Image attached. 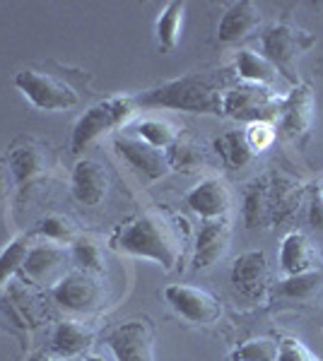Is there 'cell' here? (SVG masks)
I'll return each instance as SVG.
<instances>
[{"label": "cell", "mask_w": 323, "mask_h": 361, "mask_svg": "<svg viewBox=\"0 0 323 361\" xmlns=\"http://www.w3.org/2000/svg\"><path fill=\"white\" fill-rule=\"evenodd\" d=\"M184 13H186V3H167L164 10L157 17V25H155V34H157V44L164 54L174 51L176 46L181 42V27H184Z\"/></svg>", "instance_id": "25"}, {"label": "cell", "mask_w": 323, "mask_h": 361, "mask_svg": "<svg viewBox=\"0 0 323 361\" xmlns=\"http://www.w3.org/2000/svg\"><path fill=\"white\" fill-rule=\"evenodd\" d=\"M316 44V37L304 29H299L290 22L283 25L270 27L263 34V56L273 63V68L278 73H283L292 85H299V75H297V63L311 46Z\"/></svg>", "instance_id": "6"}, {"label": "cell", "mask_w": 323, "mask_h": 361, "mask_svg": "<svg viewBox=\"0 0 323 361\" xmlns=\"http://www.w3.org/2000/svg\"><path fill=\"white\" fill-rule=\"evenodd\" d=\"M189 241V219L167 207L145 209L140 214H133L109 238V243L119 253L150 260L167 272L181 263Z\"/></svg>", "instance_id": "1"}, {"label": "cell", "mask_w": 323, "mask_h": 361, "mask_svg": "<svg viewBox=\"0 0 323 361\" xmlns=\"http://www.w3.org/2000/svg\"><path fill=\"white\" fill-rule=\"evenodd\" d=\"M270 265L263 250L242 253L232 265V284L244 299L263 301L270 289Z\"/></svg>", "instance_id": "13"}, {"label": "cell", "mask_w": 323, "mask_h": 361, "mask_svg": "<svg viewBox=\"0 0 323 361\" xmlns=\"http://www.w3.org/2000/svg\"><path fill=\"white\" fill-rule=\"evenodd\" d=\"M302 180L287 176V173H270V209H273V224L287 222L299 212V205L304 202Z\"/></svg>", "instance_id": "20"}, {"label": "cell", "mask_w": 323, "mask_h": 361, "mask_svg": "<svg viewBox=\"0 0 323 361\" xmlns=\"http://www.w3.org/2000/svg\"><path fill=\"white\" fill-rule=\"evenodd\" d=\"M316 111V97L309 85L299 82L290 94L285 97L283 109H280V130L287 137H299L309 130Z\"/></svg>", "instance_id": "18"}, {"label": "cell", "mask_w": 323, "mask_h": 361, "mask_svg": "<svg viewBox=\"0 0 323 361\" xmlns=\"http://www.w3.org/2000/svg\"><path fill=\"white\" fill-rule=\"evenodd\" d=\"M29 238H32L29 231L27 234H20L0 250V289L22 270V265H25L27 253H29V248H32L29 246Z\"/></svg>", "instance_id": "31"}, {"label": "cell", "mask_w": 323, "mask_h": 361, "mask_svg": "<svg viewBox=\"0 0 323 361\" xmlns=\"http://www.w3.org/2000/svg\"><path fill=\"white\" fill-rule=\"evenodd\" d=\"M278 361H321V359L309 347H304L302 342L295 340V337H285V340H280Z\"/></svg>", "instance_id": "34"}, {"label": "cell", "mask_w": 323, "mask_h": 361, "mask_svg": "<svg viewBox=\"0 0 323 361\" xmlns=\"http://www.w3.org/2000/svg\"><path fill=\"white\" fill-rule=\"evenodd\" d=\"M85 361H107V359L99 357V354H90V357H85Z\"/></svg>", "instance_id": "37"}, {"label": "cell", "mask_w": 323, "mask_h": 361, "mask_svg": "<svg viewBox=\"0 0 323 361\" xmlns=\"http://www.w3.org/2000/svg\"><path fill=\"white\" fill-rule=\"evenodd\" d=\"M244 222L249 229H268L273 224L270 209V173L251 180L244 190Z\"/></svg>", "instance_id": "23"}, {"label": "cell", "mask_w": 323, "mask_h": 361, "mask_svg": "<svg viewBox=\"0 0 323 361\" xmlns=\"http://www.w3.org/2000/svg\"><path fill=\"white\" fill-rule=\"evenodd\" d=\"M114 147H116V152L121 154V159L126 161L140 178L148 180V183H155V180L164 178L172 171L167 161V152L152 147V145H148L145 140H140L135 135H128V133L116 135Z\"/></svg>", "instance_id": "11"}, {"label": "cell", "mask_w": 323, "mask_h": 361, "mask_svg": "<svg viewBox=\"0 0 323 361\" xmlns=\"http://www.w3.org/2000/svg\"><path fill=\"white\" fill-rule=\"evenodd\" d=\"M246 135V142H249V147L254 149V154L258 157L261 152H266V149L273 147L275 137H278V130H275L273 123H268V121H261V123H249L244 130Z\"/></svg>", "instance_id": "33"}, {"label": "cell", "mask_w": 323, "mask_h": 361, "mask_svg": "<svg viewBox=\"0 0 323 361\" xmlns=\"http://www.w3.org/2000/svg\"><path fill=\"white\" fill-rule=\"evenodd\" d=\"M234 70H237V75L244 82H251V85L270 87L275 82V78H278V70L273 68V63L263 54H256V51H251V49L239 51L237 61H234Z\"/></svg>", "instance_id": "24"}, {"label": "cell", "mask_w": 323, "mask_h": 361, "mask_svg": "<svg viewBox=\"0 0 323 361\" xmlns=\"http://www.w3.org/2000/svg\"><path fill=\"white\" fill-rule=\"evenodd\" d=\"M70 185H73V195L80 205L97 207L102 205L109 193V173L97 159H80L73 166Z\"/></svg>", "instance_id": "17"}, {"label": "cell", "mask_w": 323, "mask_h": 361, "mask_svg": "<svg viewBox=\"0 0 323 361\" xmlns=\"http://www.w3.org/2000/svg\"><path fill=\"white\" fill-rule=\"evenodd\" d=\"M13 183H15V180H13V173H10L8 164H3V161H0V205H3V202L8 200Z\"/></svg>", "instance_id": "35"}, {"label": "cell", "mask_w": 323, "mask_h": 361, "mask_svg": "<svg viewBox=\"0 0 323 361\" xmlns=\"http://www.w3.org/2000/svg\"><path fill=\"white\" fill-rule=\"evenodd\" d=\"M95 345V330L78 320H63L51 337V354L56 359H78Z\"/></svg>", "instance_id": "22"}, {"label": "cell", "mask_w": 323, "mask_h": 361, "mask_svg": "<svg viewBox=\"0 0 323 361\" xmlns=\"http://www.w3.org/2000/svg\"><path fill=\"white\" fill-rule=\"evenodd\" d=\"M39 361H75V359H56L54 357V359H39Z\"/></svg>", "instance_id": "38"}, {"label": "cell", "mask_w": 323, "mask_h": 361, "mask_svg": "<svg viewBox=\"0 0 323 361\" xmlns=\"http://www.w3.org/2000/svg\"><path fill=\"white\" fill-rule=\"evenodd\" d=\"M283 102L285 97L278 94L273 87L242 82L229 87L225 92V97H222V116L242 121L246 126L261 123V121L273 123L275 116H280Z\"/></svg>", "instance_id": "5"}, {"label": "cell", "mask_w": 323, "mask_h": 361, "mask_svg": "<svg viewBox=\"0 0 323 361\" xmlns=\"http://www.w3.org/2000/svg\"><path fill=\"white\" fill-rule=\"evenodd\" d=\"M70 255H73V265L80 267V272L97 277L104 272V250L95 236L80 234L70 243Z\"/></svg>", "instance_id": "27"}, {"label": "cell", "mask_w": 323, "mask_h": 361, "mask_svg": "<svg viewBox=\"0 0 323 361\" xmlns=\"http://www.w3.org/2000/svg\"><path fill=\"white\" fill-rule=\"evenodd\" d=\"M275 301L295 306H309L323 296V270L302 272V275H287L275 284Z\"/></svg>", "instance_id": "21"}, {"label": "cell", "mask_w": 323, "mask_h": 361, "mask_svg": "<svg viewBox=\"0 0 323 361\" xmlns=\"http://www.w3.org/2000/svg\"><path fill=\"white\" fill-rule=\"evenodd\" d=\"M229 243H232L229 219H208L196 236L191 270H208V267L217 265L227 255Z\"/></svg>", "instance_id": "15"}, {"label": "cell", "mask_w": 323, "mask_h": 361, "mask_svg": "<svg viewBox=\"0 0 323 361\" xmlns=\"http://www.w3.org/2000/svg\"><path fill=\"white\" fill-rule=\"evenodd\" d=\"M15 87L37 111L58 114L80 104V92L54 73L25 68L15 75Z\"/></svg>", "instance_id": "4"}, {"label": "cell", "mask_w": 323, "mask_h": 361, "mask_svg": "<svg viewBox=\"0 0 323 361\" xmlns=\"http://www.w3.org/2000/svg\"><path fill=\"white\" fill-rule=\"evenodd\" d=\"M29 236H39L49 243H58V246H70L80 234L68 217H63V214H46L44 219H39V222L34 224Z\"/></svg>", "instance_id": "30"}, {"label": "cell", "mask_w": 323, "mask_h": 361, "mask_svg": "<svg viewBox=\"0 0 323 361\" xmlns=\"http://www.w3.org/2000/svg\"><path fill=\"white\" fill-rule=\"evenodd\" d=\"M164 299L184 320L193 325H213L222 316V304L208 289L193 284H172L164 289Z\"/></svg>", "instance_id": "9"}, {"label": "cell", "mask_w": 323, "mask_h": 361, "mask_svg": "<svg viewBox=\"0 0 323 361\" xmlns=\"http://www.w3.org/2000/svg\"><path fill=\"white\" fill-rule=\"evenodd\" d=\"M133 130H135V137L145 140V142L157 149H162V152H167L176 140L181 137L179 128L172 126L169 121H162V118H140L138 123L133 126Z\"/></svg>", "instance_id": "29"}, {"label": "cell", "mask_w": 323, "mask_h": 361, "mask_svg": "<svg viewBox=\"0 0 323 361\" xmlns=\"http://www.w3.org/2000/svg\"><path fill=\"white\" fill-rule=\"evenodd\" d=\"M280 267L285 277L302 275V272L323 270V260L304 231H290L280 243Z\"/></svg>", "instance_id": "19"}, {"label": "cell", "mask_w": 323, "mask_h": 361, "mask_svg": "<svg viewBox=\"0 0 323 361\" xmlns=\"http://www.w3.org/2000/svg\"><path fill=\"white\" fill-rule=\"evenodd\" d=\"M107 345L116 361H155V330L148 320H128L114 328Z\"/></svg>", "instance_id": "12"}, {"label": "cell", "mask_w": 323, "mask_h": 361, "mask_svg": "<svg viewBox=\"0 0 323 361\" xmlns=\"http://www.w3.org/2000/svg\"><path fill=\"white\" fill-rule=\"evenodd\" d=\"M215 149H217V154L222 157V161H225L227 166H232V169L249 166L251 161L256 159L254 149H251L249 142H246L244 130L222 133V135L215 140Z\"/></svg>", "instance_id": "26"}, {"label": "cell", "mask_w": 323, "mask_h": 361, "mask_svg": "<svg viewBox=\"0 0 323 361\" xmlns=\"http://www.w3.org/2000/svg\"><path fill=\"white\" fill-rule=\"evenodd\" d=\"M229 90L225 73H189L135 94L138 109H167L203 116H222V97Z\"/></svg>", "instance_id": "2"}, {"label": "cell", "mask_w": 323, "mask_h": 361, "mask_svg": "<svg viewBox=\"0 0 323 361\" xmlns=\"http://www.w3.org/2000/svg\"><path fill=\"white\" fill-rule=\"evenodd\" d=\"M280 342L275 337H251L234 349L232 361H278Z\"/></svg>", "instance_id": "32"}, {"label": "cell", "mask_w": 323, "mask_h": 361, "mask_svg": "<svg viewBox=\"0 0 323 361\" xmlns=\"http://www.w3.org/2000/svg\"><path fill=\"white\" fill-rule=\"evenodd\" d=\"M167 161L169 169H176V171H196L203 164H208V154H205L203 145L193 137H179L167 149Z\"/></svg>", "instance_id": "28"}, {"label": "cell", "mask_w": 323, "mask_h": 361, "mask_svg": "<svg viewBox=\"0 0 323 361\" xmlns=\"http://www.w3.org/2000/svg\"><path fill=\"white\" fill-rule=\"evenodd\" d=\"M135 111H138L135 97L128 94L109 97L90 106L73 128V140H70L73 154H80L82 149H87L97 137L107 135L111 130H119L121 126H126L133 118Z\"/></svg>", "instance_id": "3"}, {"label": "cell", "mask_w": 323, "mask_h": 361, "mask_svg": "<svg viewBox=\"0 0 323 361\" xmlns=\"http://www.w3.org/2000/svg\"><path fill=\"white\" fill-rule=\"evenodd\" d=\"M186 205L196 214H201L205 222L208 219H227L229 209H232V193L222 178L208 176L186 193Z\"/></svg>", "instance_id": "16"}, {"label": "cell", "mask_w": 323, "mask_h": 361, "mask_svg": "<svg viewBox=\"0 0 323 361\" xmlns=\"http://www.w3.org/2000/svg\"><path fill=\"white\" fill-rule=\"evenodd\" d=\"M263 25V13L251 0H237L229 3L217 25V42L220 44H239L254 37Z\"/></svg>", "instance_id": "14"}, {"label": "cell", "mask_w": 323, "mask_h": 361, "mask_svg": "<svg viewBox=\"0 0 323 361\" xmlns=\"http://www.w3.org/2000/svg\"><path fill=\"white\" fill-rule=\"evenodd\" d=\"M319 195H321V200H323V183H321V190H319Z\"/></svg>", "instance_id": "39"}, {"label": "cell", "mask_w": 323, "mask_h": 361, "mask_svg": "<svg viewBox=\"0 0 323 361\" xmlns=\"http://www.w3.org/2000/svg\"><path fill=\"white\" fill-rule=\"evenodd\" d=\"M56 304L73 313H95L104 304V287L97 275L87 272H70L51 289Z\"/></svg>", "instance_id": "10"}, {"label": "cell", "mask_w": 323, "mask_h": 361, "mask_svg": "<svg viewBox=\"0 0 323 361\" xmlns=\"http://www.w3.org/2000/svg\"><path fill=\"white\" fill-rule=\"evenodd\" d=\"M70 267H73L70 248L46 241V243H39V246L29 248L27 260L20 272L32 284H41V287L54 289L63 277L70 275Z\"/></svg>", "instance_id": "8"}, {"label": "cell", "mask_w": 323, "mask_h": 361, "mask_svg": "<svg viewBox=\"0 0 323 361\" xmlns=\"http://www.w3.org/2000/svg\"><path fill=\"white\" fill-rule=\"evenodd\" d=\"M309 219H311V224H314L316 229L323 231V200H321V195H316L314 200H311Z\"/></svg>", "instance_id": "36"}, {"label": "cell", "mask_w": 323, "mask_h": 361, "mask_svg": "<svg viewBox=\"0 0 323 361\" xmlns=\"http://www.w3.org/2000/svg\"><path fill=\"white\" fill-rule=\"evenodd\" d=\"M5 164H8L10 173H13V180L20 193L32 188L37 180L46 178L51 171L49 149H46L44 142H39L34 137H17L13 147L8 149Z\"/></svg>", "instance_id": "7"}]
</instances>
